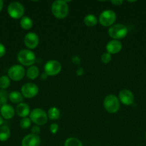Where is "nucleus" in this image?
<instances>
[{"mask_svg":"<svg viewBox=\"0 0 146 146\" xmlns=\"http://www.w3.org/2000/svg\"><path fill=\"white\" fill-rule=\"evenodd\" d=\"M7 98H8V94L5 90H0V103L2 105L7 104Z\"/></svg>","mask_w":146,"mask_h":146,"instance_id":"nucleus-26","label":"nucleus"},{"mask_svg":"<svg viewBox=\"0 0 146 146\" xmlns=\"http://www.w3.org/2000/svg\"><path fill=\"white\" fill-rule=\"evenodd\" d=\"M31 121L30 120V118H24L23 119L21 120L20 121V126L21 128H22L23 129H27V128H29L30 125H31Z\"/></svg>","mask_w":146,"mask_h":146,"instance_id":"nucleus-25","label":"nucleus"},{"mask_svg":"<svg viewBox=\"0 0 146 146\" xmlns=\"http://www.w3.org/2000/svg\"><path fill=\"white\" fill-rule=\"evenodd\" d=\"M104 109L110 113H116L120 108V102L115 95H108L104 99Z\"/></svg>","mask_w":146,"mask_h":146,"instance_id":"nucleus-3","label":"nucleus"},{"mask_svg":"<svg viewBox=\"0 0 146 146\" xmlns=\"http://www.w3.org/2000/svg\"><path fill=\"white\" fill-rule=\"evenodd\" d=\"M112 4H113L115 6H120L123 3L122 0H114V1H111Z\"/></svg>","mask_w":146,"mask_h":146,"instance_id":"nucleus-31","label":"nucleus"},{"mask_svg":"<svg viewBox=\"0 0 146 146\" xmlns=\"http://www.w3.org/2000/svg\"><path fill=\"white\" fill-rule=\"evenodd\" d=\"M8 14L11 18L13 19H19L23 16L24 13V7L21 4L17 1L11 2L8 6Z\"/></svg>","mask_w":146,"mask_h":146,"instance_id":"nucleus-7","label":"nucleus"},{"mask_svg":"<svg viewBox=\"0 0 146 146\" xmlns=\"http://www.w3.org/2000/svg\"><path fill=\"white\" fill-rule=\"evenodd\" d=\"M83 73H84V71H83V69L82 68H80L77 69V76H82L83 74Z\"/></svg>","mask_w":146,"mask_h":146,"instance_id":"nucleus-32","label":"nucleus"},{"mask_svg":"<svg viewBox=\"0 0 146 146\" xmlns=\"http://www.w3.org/2000/svg\"><path fill=\"white\" fill-rule=\"evenodd\" d=\"M62 66L59 61L56 60H51L46 63L44 66V73L47 76H56L61 71Z\"/></svg>","mask_w":146,"mask_h":146,"instance_id":"nucleus-8","label":"nucleus"},{"mask_svg":"<svg viewBox=\"0 0 146 146\" xmlns=\"http://www.w3.org/2000/svg\"><path fill=\"white\" fill-rule=\"evenodd\" d=\"M84 23L87 27H94L97 24V20L93 14H88L84 19Z\"/></svg>","mask_w":146,"mask_h":146,"instance_id":"nucleus-22","label":"nucleus"},{"mask_svg":"<svg viewBox=\"0 0 146 146\" xmlns=\"http://www.w3.org/2000/svg\"><path fill=\"white\" fill-rule=\"evenodd\" d=\"M72 61L73 62L75 63V64H78V63L80 62V58H79L77 56H74V58H73Z\"/></svg>","mask_w":146,"mask_h":146,"instance_id":"nucleus-33","label":"nucleus"},{"mask_svg":"<svg viewBox=\"0 0 146 146\" xmlns=\"http://www.w3.org/2000/svg\"><path fill=\"white\" fill-rule=\"evenodd\" d=\"M3 122H4V121H3V119H2V118H1V117L0 116V125H1V124L3 123Z\"/></svg>","mask_w":146,"mask_h":146,"instance_id":"nucleus-36","label":"nucleus"},{"mask_svg":"<svg viewBox=\"0 0 146 146\" xmlns=\"http://www.w3.org/2000/svg\"><path fill=\"white\" fill-rule=\"evenodd\" d=\"M41 140L38 135L29 134L23 138L21 146H40Z\"/></svg>","mask_w":146,"mask_h":146,"instance_id":"nucleus-13","label":"nucleus"},{"mask_svg":"<svg viewBox=\"0 0 146 146\" xmlns=\"http://www.w3.org/2000/svg\"><path fill=\"white\" fill-rule=\"evenodd\" d=\"M17 59L24 66H31L36 61L35 54L28 49H23L19 52Z\"/></svg>","mask_w":146,"mask_h":146,"instance_id":"nucleus-4","label":"nucleus"},{"mask_svg":"<svg viewBox=\"0 0 146 146\" xmlns=\"http://www.w3.org/2000/svg\"><path fill=\"white\" fill-rule=\"evenodd\" d=\"M112 59V57H111V54H110L109 53H104L101 56V61L102 62L104 63V64H107L108 63L110 62Z\"/></svg>","mask_w":146,"mask_h":146,"instance_id":"nucleus-27","label":"nucleus"},{"mask_svg":"<svg viewBox=\"0 0 146 146\" xmlns=\"http://www.w3.org/2000/svg\"><path fill=\"white\" fill-rule=\"evenodd\" d=\"M0 106H1V103H0Z\"/></svg>","mask_w":146,"mask_h":146,"instance_id":"nucleus-37","label":"nucleus"},{"mask_svg":"<svg viewBox=\"0 0 146 146\" xmlns=\"http://www.w3.org/2000/svg\"><path fill=\"white\" fill-rule=\"evenodd\" d=\"M122 49V44L118 40H112L106 46V50L110 54H115Z\"/></svg>","mask_w":146,"mask_h":146,"instance_id":"nucleus-14","label":"nucleus"},{"mask_svg":"<svg viewBox=\"0 0 146 146\" xmlns=\"http://www.w3.org/2000/svg\"><path fill=\"white\" fill-rule=\"evenodd\" d=\"M32 20L29 17H23L20 21V26L22 29L25 30L30 29L32 27Z\"/></svg>","mask_w":146,"mask_h":146,"instance_id":"nucleus-20","label":"nucleus"},{"mask_svg":"<svg viewBox=\"0 0 146 146\" xmlns=\"http://www.w3.org/2000/svg\"><path fill=\"white\" fill-rule=\"evenodd\" d=\"M51 9L53 15L57 19L65 18L69 12V7L67 1L62 0L54 1L52 5Z\"/></svg>","mask_w":146,"mask_h":146,"instance_id":"nucleus-1","label":"nucleus"},{"mask_svg":"<svg viewBox=\"0 0 146 146\" xmlns=\"http://www.w3.org/2000/svg\"><path fill=\"white\" fill-rule=\"evenodd\" d=\"M145 138H146V133H145Z\"/></svg>","mask_w":146,"mask_h":146,"instance_id":"nucleus-38","label":"nucleus"},{"mask_svg":"<svg viewBox=\"0 0 146 146\" xmlns=\"http://www.w3.org/2000/svg\"><path fill=\"white\" fill-rule=\"evenodd\" d=\"M39 92V88L35 84L27 83L21 87V94L23 96L27 98H31L36 96Z\"/></svg>","mask_w":146,"mask_h":146,"instance_id":"nucleus-10","label":"nucleus"},{"mask_svg":"<svg viewBox=\"0 0 146 146\" xmlns=\"http://www.w3.org/2000/svg\"><path fill=\"white\" fill-rule=\"evenodd\" d=\"M31 132H32V134H34V135H37L40 133V128L38 125H34L31 128Z\"/></svg>","mask_w":146,"mask_h":146,"instance_id":"nucleus-29","label":"nucleus"},{"mask_svg":"<svg viewBox=\"0 0 146 146\" xmlns=\"http://www.w3.org/2000/svg\"><path fill=\"white\" fill-rule=\"evenodd\" d=\"M119 98L120 101L124 105L130 106L134 102V95L133 93L127 89H123L119 93Z\"/></svg>","mask_w":146,"mask_h":146,"instance_id":"nucleus-12","label":"nucleus"},{"mask_svg":"<svg viewBox=\"0 0 146 146\" xmlns=\"http://www.w3.org/2000/svg\"><path fill=\"white\" fill-rule=\"evenodd\" d=\"M24 44L27 48L32 49V48H35L38 46L40 39L36 33L29 32L24 36Z\"/></svg>","mask_w":146,"mask_h":146,"instance_id":"nucleus-11","label":"nucleus"},{"mask_svg":"<svg viewBox=\"0 0 146 146\" xmlns=\"http://www.w3.org/2000/svg\"><path fill=\"white\" fill-rule=\"evenodd\" d=\"M128 30L125 25L121 24H114L108 30V34L114 39H120L127 36Z\"/></svg>","mask_w":146,"mask_h":146,"instance_id":"nucleus-2","label":"nucleus"},{"mask_svg":"<svg viewBox=\"0 0 146 146\" xmlns=\"http://www.w3.org/2000/svg\"><path fill=\"white\" fill-rule=\"evenodd\" d=\"M25 75V70L24 67L20 65H14L10 67L8 70L9 78L15 81H19L23 78Z\"/></svg>","mask_w":146,"mask_h":146,"instance_id":"nucleus-9","label":"nucleus"},{"mask_svg":"<svg viewBox=\"0 0 146 146\" xmlns=\"http://www.w3.org/2000/svg\"><path fill=\"white\" fill-rule=\"evenodd\" d=\"M64 146H82V143L76 138H69L64 142Z\"/></svg>","mask_w":146,"mask_h":146,"instance_id":"nucleus-23","label":"nucleus"},{"mask_svg":"<svg viewBox=\"0 0 146 146\" xmlns=\"http://www.w3.org/2000/svg\"><path fill=\"white\" fill-rule=\"evenodd\" d=\"M5 53H6L5 46H4L2 44L0 43V57H2L3 56H4Z\"/></svg>","mask_w":146,"mask_h":146,"instance_id":"nucleus-30","label":"nucleus"},{"mask_svg":"<svg viewBox=\"0 0 146 146\" xmlns=\"http://www.w3.org/2000/svg\"><path fill=\"white\" fill-rule=\"evenodd\" d=\"M47 114L41 108H35L30 113V120L37 125H43L47 122Z\"/></svg>","mask_w":146,"mask_h":146,"instance_id":"nucleus-5","label":"nucleus"},{"mask_svg":"<svg viewBox=\"0 0 146 146\" xmlns=\"http://www.w3.org/2000/svg\"><path fill=\"white\" fill-rule=\"evenodd\" d=\"M58 129H59L58 125L56 123H52L51 125V126H50V131H51L52 133L53 134L57 133V132L58 131Z\"/></svg>","mask_w":146,"mask_h":146,"instance_id":"nucleus-28","label":"nucleus"},{"mask_svg":"<svg viewBox=\"0 0 146 146\" xmlns=\"http://www.w3.org/2000/svg\"><path fill=\"white\" fill-rule=\"evenodd\" d=\"M60 116V111L56 107H52L49 109L47 117L51 120H57Z\"/></svg>","mask_w":146,"mask_h":146,"instance_id":"nucleus-21","label":"nucleus"},{"mask_svg":"<svg viewBox=\"0 0 146 146\" xmlns=\"http://www.w3.org/2000/svg\"><path fill=\"white\" fill-rule=\"evenodd\" d=\"M9 98L10 101L14 104H20V102H21L23 100V96L21 93L17 91H14L10 93Z\"/></svg>","mask_w":146,"mask_h":146,"instance_id":"nucleus-18","label":"nucleus"},{"mask_svg":"<svg viewBox=\"0 0 146 146\" xmlns=\"http://www.w3.org/2000/svg\"><path fill=\"white\" fill-rule=\"evenodd\" d=\"M10 137V130L7 125L0 126V141H6Z\"/></svg>","mask_w":146,"mask_h":146,"instance_id":"nucleus-17","label":"nucleus"},{"mask_svg":"<svg viewBox=\"0 0 146 146\" xmlns=\"http://www.w3.org/2000/svg\"><path fill=\"white\" fill-rule=\"evenodd\" d=\"M39 69L36 66H31L27 69V76L29 79H35L39 76Z\"/></svg>","mask_w":146,"mask_h":146,"instance_id":"nucleus-19","label":"nucleus"},{"mask_svg":"<svg viewBox=\"0 0 146 146\" xmlns=\"http://www.w3.org/2000/svg\"><path fill=\"white\" fill-rule=\"evenodd\" d=\"M0 112H1L3 118H5V119H11L14 117V113H15L14 108L9 104L2 105Z\"/></svg>","mask_w":146,"mask_h":146,"instance_id":"nucleus-15","label":"nucleus"},{"mask_svg":"<svg viewBox=\"0 0 146 146\" xmlns=\"http://www.w3.org/2000/svg\"><path fill=\"white\" fill-rule=\"evenodd\" d=\"M10 85V79L7 76H2L0 77V88L1 89L7 88Z\"/></svg>","mask_w":146,"mask_h":146,"instance_id":"nucleus-24","label":"nucleus"},{"mask_svg":"<svg viewBox=\"0 0 146 146\" xmlns=\"http://www.w3.org/2000/svg\"><path fill=\"white\" fill-rule=\"evenodd\" d=\"M16 113L19 116L22 117V118H27V116L30 113L29 106L27 104L20 103L16 108Z\"/></svg>","mask_w":146,"mask_h":146,"instance_id":"nucleus-16","label":"nucleus"},{"mask_svg":"<svg viewBox=\"0 0 146 146\" xmlns=\"http://www.w3.org/2000/svg\"><path fill=\"white\" fill-rule=\"evenodd\" d=\"M116 20V14L113 10H104L100 14L99 21L104 27H110L113 25Z\"/></svg>","mask_w":146,"mask_h":146,"instance_id":"nucleus-6","label":"nucleus"},{"mask_svg":"<svg viewBox=\"0 0 146 146\" xmlns=\"http://www.w3.org/2000/svg\"><path fill=\"white\" fill-rule=\"evenodd\" d=\"M3 5H4V2H3L2 0H0V12H1V11L2 10Z\"/></svg>","mask_w":146,"mask_h":146,"instance_id":"nucleus-35","label":"nucleus"},{"mask_svg":"<svg viewBox=\"0 0 146 146\" xmlns=\"http://www.w3.org/2000/svg\"><path fill=\"white\" fill-rule=\"evenodd\" d=\"M47 76H47V74H45V73H44V74H42V76H41V78H42V80H44V79H47Z\"/></svg>","mask_w":146,"mask_h":146,"instance_id":"nucleus-34","label":"nucleus"}]
</instances>
